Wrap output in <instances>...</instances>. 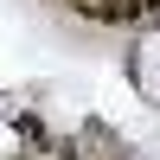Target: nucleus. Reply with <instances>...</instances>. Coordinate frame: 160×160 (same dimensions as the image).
<instances>
[{"instance_id":"1","label":"nucleus","mask_w":160,"mask_h":160,"mask_svg":"<svg viewBox=\"0 0 160 160\" xmlns=\"http://www.w3.org/2000/svg\"><path fill=\"white\" fill-rule=\"evenodd\" d=\"M128 77H135L141 102H154V109H160V26H154V32H141L135 58H128Z\"/></svg>"}]
</instances>
